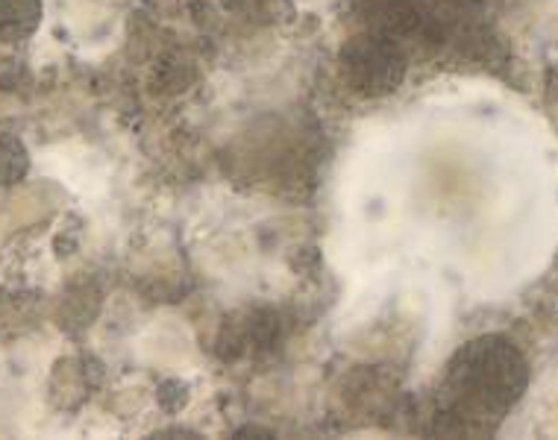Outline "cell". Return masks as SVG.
I'll use <instances>...</instances> for the list:
<instances>
[{"label": "cell", "instance_id": "cell-3", "mask_svg": "<svg viewBox=\"0 0 558 440\" xmlns=\"http://www.w3.org/2000/svg\"><path fill=\"white\" fill-rule=\"evenodd\" d=\"M39 24V0H0V41H19Z\"/></svg>", "mask_w": 558, "mask_h": 440}, {"label": "cell", "instance_id": "cell-1", "mask_svg": "<svg viewBox=\"0 0 558 440\" xmlns=\"http://www.w3.org/2000/svg\"><path fill=\"white\" fill-rule=\"evenodd\" d=\"M341 77L356 95L386 97L400 88L405 77V50L400 41L374 29L350 39L338 57Z\"/></svg>", "mask_w": 558, "mask_h": 440}, {"label": "cell", "instance_id": "cell-4", "mask_svg": "<svg viewBox=\"0 0 558 440\" xmlns=\"http://www.w3.org/2000/svg\"><path fill=\"white\" fill-rule=\"evenodd\" d=\"M27 168L29 159L24 144L12 135H3L0 138V185H15L19 180H24Z\"/></svg>", "mask_w": 558, "mask_h": 440}, {"label": "cell", "instance_id": "cell-2", "mask_svg": "<svg viewBox=\"0 0 558 440\" xmlns=\"http://www.w3.org/2000/svg\"><path fill=\"white\" fill-rule=\"evenodd\" d=\"M353 12L367 29L397 41L400 36L421 33L435 21L433 0H353Z\"/></svg>", "mask_w": 558, "mask_h": 440}]
</instances>
